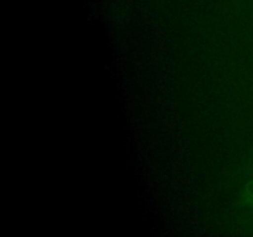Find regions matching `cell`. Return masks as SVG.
Segmentation results:
<instances>
[{"label":"cell","instance_id":"obj_1","mask_svg":"<svg viewBox=\"0 0 253 237\" xmlns=\"http://www.w3.org/2000/svg\"><path fill=\"white\" fill-rule=\"evenodd\" d=\"M244 202L249 206L253 207V179L247 183L244 192Z\"/></svg>","mask_w":253,"mask_h":237}]
</instances>
